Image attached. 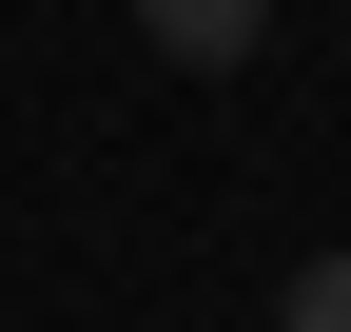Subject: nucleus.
I'll list each match as a JSON object with an SVG mask.
<instances>
[{
  "label": "nucleus",
  "instance_id": "f257e3e1",
  "mask_svg": "<svg viewBox=\"0 0 351 332\" xmlns=\"http://www.w3.org/2000/svg\"><path fill=\"white\" fill-rule=\"evenodd\" d=\"M137 39H156V59H254L274 0H137Z\"/></svg>",
  "mask_w": 351,
  "mask_h": 332
},
{
  "label": "nucleus",
  "instance_id": "f03ea898",
  "mask_svg": "<svg viewBox=\"0 0 351 332\" xmlns=\"http://www.w3.org/2000/svg\"><path fill=\"white\" fill-rule=\"evenodd\" d=\"M293 332H351V254H313V274H293Z\"/></svg>",
  "mask_w": 351,
  "mask_h": 332
}]
</instances>
